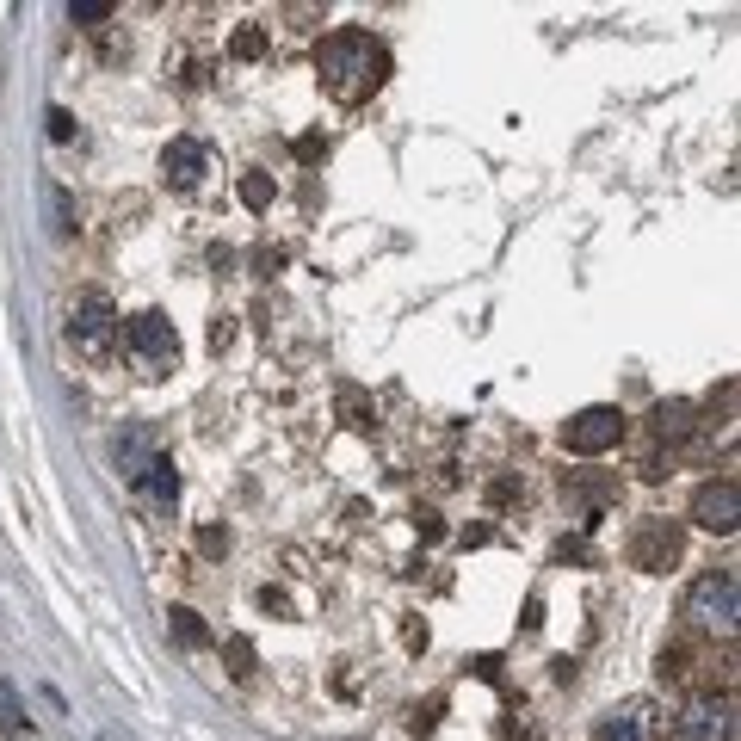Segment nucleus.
<instances>
[{
    "mask_svg": "<svg viewBox=\"0 0 741 741\" xmlns=\"http://www.w3.org/2000/svg\"><path fill=\"white\" fill-rule=\"evenodd\" d=\"M439 723V698H427V704H414V735H427Z\"/></svg>",
    "mask_w": 741,
    "mask_h": 741,
    "instance_id": "obj_25",
    "label": "nucleus"
},
{
    "mask_svg": "<svg viewBox=\"0 0 741 741\" xmlns=\"http://www.w3.org/2000/svg\"><path fill=\"white\" fill-rule=\"evenodd\" d=\"M229 340H235V322H229V315H217V322H210V346H217V352H223Z\"/></svg>",
    "mask_w": 741,
    "mask_h": 741,
    "instance_id": "obj_26",
    "label": "nucleus"
},
{
    "mask_svg": "<svg viewBox=\"0 0 741 741\" xmlns=\"http://www.w3.org/2000/svg\"><path fill=\"white\" fill-rule=\"evenodd\" d=\"M729 735H735V711H729V698H717V692H698L674 717V741H729Z\"/></svg>",
    "mask_w": 741,
    "mask_h": 741,
    "instance_id": "obj_6",
    "label": "nucleus"
},
{
    "mask_svg": "<svg viewBox=\"0 0 741 741\" xmlns=\"http://www.w3.org/2000/svg\"><path fill=\"white\" fill-rule=\"evenodd\" d=\"M278 186H272V173H241V204L247 210H272Z\"/></svg>",
    "mask_w": 741,
    "mask_h": 741,
    "instance_id": "obj_16",
    "label": "nucleus"
},
{
    "mask_svg": "<svg viewBox=\"0 0 741 741\" xmlns=\"http://www.w3.org/2000/svg\"><path fill=\"white\" fill-rule=\"evenodd\" d=\"M322 155H328V136H322V130L297 136V161H322Z\"/></svg>",
    "mask_w": 741,
    "mask_h": 741,
    "instance_id": "obj_23",
    "label": "nucleus"
},
{
    "mask_svg": "<svg viewBox=\"0 0 741 741\" xmlns=\"http://www.w3.org/2000/svg\"><path fill=\"white\" fill-rule=\"evenodd\" d=\"M680 550H686V525L667 519V513L643 519L637 538H630V562H637V569H649V575H667V569L680 562Z\"/></svg>",
    "mask_w": 741,
    "mask_h": 741,
    "instance_id": "obj_3",
    "label": "nucleus"
},
{
    "mask_svg": "<svg viewBox=\"0 0 741 741\" xmlns=\"http://www.w3.org/2000/svg\"><path fill=\"white\" fill-rule=\"evenodd\" d=\"M161 173H167V186H180V192H192L204 173H210V155H204V143L198 136H173V143L161 149Z\"/></svg>",
    "mask_w": 741,
    "mask_h": 741,
    "instance_id": "obj_10",
    "label": "nucleus"
},
{
    "mask_svg": "<svg viewBox=\"0 0 741 741\" xmlns=\"http://www.w3.org/2000/svg\"><path fill=\"white\" fill-rule=\"evenodd\" d=\"M198 550H204V556H223V550H229V532H223V525H204V532H198Z\"/></svg>",
    "mask_w": 741,
    "mask_h": 741,
    "instance_id": "obj_24",
    "label": "nucleus"
},
{
    "mask_svg": "<svg viewBox=\"0 0 741 741\" xmlns=\"http://www.w3.org/2000/svg\"><path fill=\"white\" fill-rule=\"evenodd\" d=\"M136 488H149L161 507H173V494H180V470H173L167 457H155V464H149L143 476H136Z\"/></svg>",
    "mask_w": 741,
    "mask_h": 741,
    "instance_id": "obj_14",
    "label": "nucleus"
},
{
    "mask_svg": "<svg viewBox=\"0 0 741 741\" xmlns=\"http://www.w3.org/2000/svg\"><path fill=\"white\" fill-rule=\"evenodd\" d=\"M593 741H661V717L649 698H624L618 711H606V723H599Z\"/></svg>",
    "mask_w": 741,
    "mask_h": 741,
    "instance_id": "obj_8",
    "label": "nucleus"
},
{
    "mask_svg": "<svg viewBox=\"0 0 741 741\" xmlns=\"http://www.w3.org/2000/svg\"><path fill=\"white\" fill-rule=\"evenodd\" d=\"M124 346L136 352V365H149V371H167L173 359H180V334H173V322L161 309H143V315H130V328H124Z\"/></svg>",
    "mask_w": 741,
    "mask_h": 741,
    "instance_id": "obj_4",
    "label": "nucleus"
},
{
    "mask_svg": "<svg viewBox=\"0 0 741 741\" xmlns=\"http://www.w3.org/2000/svg\"><path fill=\"white\" fill-rule=\"evenodd\" d=\"M692 427H698V408L692 402H655V414H649V433L661 439V445H686L692 439Z\"/></svg>",
    "mask_w": 741,
    "mask_h": 741,
    "instance_id": "obj_11",
    "label": "nucleus"
},
{
    "mask_svg": "<svg viewBox=\"0 0 741 741\" xmlns=\"http://www.w3.org/2000/svg\"><path fill=\"white\" fill-rule=\"evenodd\" d=\"M260 606H266V612H291V599L278 593V587H260Z\"/></svg>",
    "mask_w": 741,
    "mask_h": 741,
    "instance_id": "obj_28",
    "label": "nucleus"
},
{
    "mask_svg": "<svg viewBox=\"0 0 741 741\" xmlns=\"http://www.w3.org/2000/svg\"><path fill=\"white\" fill-rule=\"evenodd\" d=\"M315 75H322V87L340 105H359L390 75V50H383V38H371V31H334V38L315 44Z\"/></svg>",
    "mask_w": 741,
    "mask_h": 741,
    "instance_id": "obj_1",
    "label": "nucleus"
},
{
    "mask_svg": "<svg viewBox=\"0 0 741 741\" xmlns=\"http://www.w3.org/2000/svg\"><path fill=\"white\" fill-rule=\"evenodd\" d=\"M340 414H346V427H359V433L377 420V414L365 408V396H359V390H340Z\"/></svg>",
    "mask_w": 741,
    "mask_h": 741,
    "instance_id": "obj_19",
    "label": "nucleus"
},
{
    "mask_svg": "<svg viewBox=\"0 0 741 741\" xmlns=\"http://www.w3.org/2000/svg\"><path fill=\"white\" fill-rule=\"evenodd\" d=\"M44 124H50V143H75V118H68L62 105H50V118H44Z\"/></svg>",
    "mask_w": 741,
    "mask_h": 741,
    "instance_id": "obj_22",
    "label": "nucleus"
},
{
    "mask_svg": "<svg viewBox=\"0 0 741 741\" xmlns=\"http://www.w3.org/2000/svg\"><path fill=\"white\" fill-rule=\"evenodd\" d=\"M686 618L698 630H735V569H704L692 587H686Z\"/></svg>",
    "mask_w": 741,
    "mask_h": 741,
    "instance_id": "obj_2",
    "label": "nucleus"
},
{
    "mask_svg": "<svg viewBox=\"0 0 741 741\" xmlns=\"http://www.w3.org/2000/svg\"><path fill=\"white\" fill-rule=\"evenodd\" d=\"M118 464H124V476L136 482L149 464H155V451H149V433H130V439H118Z\"/></svg>",
    "mask_w": 741,
    "mask_h": 741,
    "instance_id": "obj_15",
    "label": "nucleus"
},
{
    "mask_svg": "<svg viewBox=\"0 0 741 741\" xmlns=\"http://www.w3.org/2000/svg\"><path fill=\"white\" fill-rule=\"evenodd\" d=\"M167 630H173V643H180V649H210V630H204V618L192 606H173L167 612Z\"/></svg>",
    "mask_w": 741,
    "mask_h": 741,
    "instance_id": "obj_12",
    "label": "nucleus"
},
{
    "mask_svg": "<svg viewBox=\"0 0 741 741\" xmlns=\"http://www.w3.org/2000/svg\"><path fill=\"white\" fill-rule=\"evenodd\" d=\"M624 439V414L618 408H581L575 420H562V445H569L575 457H599V451H612Z\"/></svg>",
    "mask_w": 741,
    "mask_h": 741,
    "instance_id": "obj_5",
    "label": "nucleus"
},
{
    "mask_svg": "<svg viewBox=\"0 0 741 741\" xmlns=\"http://www.w3.org/2000/svg\"><path fill=\"white\" fill-rule=\"evenodd\" d=\"M75 340H81L87 352H112V340H118V309H112V297H99V291L81 297V309H75Z\"/></svg>",
    "mask_w": 741,
    "mask_h": 741,
    "instance_id": "obj_9",
    "label": "nucleus"
},
{
    "mask_svg": "<svg viewBox=\"0 0 741 741\" xmlns=\"http://www.w3.org/2000/svg\"><path fill=\"white\" fill-rule=\"evenodd\" d=\"M569 494L587 507V519H599V507H606L612 494H618V476H575V482H569Z\"/></svg>",
    "mask_w": 741,
    "mask_h": 741,
    "instance_id": "obj_13",
    "label": "nucleus"
},
{
    "mask_svg": "<svg viewBox=\"0 0 741 741\" xmlns=\"http://www.w3.org/2000/svg\"><path fill=\"white\" fill-rule=\"evenodd\" d=\"M223 655H229V674H235V680L254 674V643H247V637H229V643H223Z\"/></svg>",
    "mask_w": 741,
    "mask_h": 741,
    "instance_id": "obj_18",
    "label": "nucleus"
},
{
    "mask_svg": "<svg viewBox=\"0 0 741 741\" xmlns=\"http://www.w3.org/2000/svg\"><path fill=\"white\" fill-rule=\"evenodd\" d=\"M68 19H75V25H99V19H112V0H75Z\"/></svg>",
    "mask_w": 741,
    "mask_h": 741,
    "instance_id": "obj_21",
    "label": "nucleus"
},
{
    "mask_svg": "<svg viewBox=\"0 0 741 741\" xmlns=\"http://www.w3.org/2000/svg\"><path fill=\"white\" fill-rule=\"evenodd\" d=\"M254 266H260V278H272L278 266H285V254H272V247H260V254H254Z\"/></svg>",
    "mask_w": 741,
    "mask_h": 741,
    "instance_id": "obj_27",
    "label": "nucleus"
},
{
    "mask_svg": "<svg viewBox=\"0 0 741 741\" xmlns=\"http://www.w3.org/2000/svg\"><path fill=\"white\" fill-rule=\"evenodd\" d=\"M229 50H235L241 62H254V56H266V31H260V25H241V31H235V38H229Z\"/></svg>",
    "mask_w": 741,
    "mask_h": 741,
    "instance_id": "obj_17",
    "label": "nucleus"
},
{
    "mask_svg": "<svg viewBox=\"0 0 741 741\" xmlns=\"http://www.w3.org/2000/svg\"><path fill=\"white\" fill-rule=\"evenodd\" d=\"M692 525H704V532L729 538L735 525H741V488H735L729 476H717V482H698V494H692Z\"/></svg>",
    "mask_w": 741,
    "mask_h": 741,
    "instance_id": "obj_7",
    "label": "nucleus"
},
{
    "mask_svg": "<svg viewBox=\"0 0 741 741\" xmlns=\"http://www.w3.org/2000/svg\"><path fill=\"white\" fill-rule=\"evenodd\" d=\"M19 723H25V704H19V692H13L7 680H0V735L19 729Z\"/></svg>",
    "mask_w": 741,
    "mask_h": 741,
    "instance_id": "obj_20",
    "label": "nucleus"
}]
</instances>
